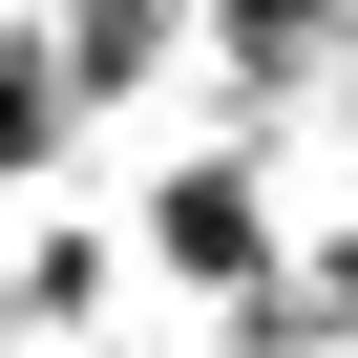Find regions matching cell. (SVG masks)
<instances>
[{
  "mask_svg": "<svg viewBox=\"0 0 358 358\" xmlns=\"http://www.w3.org/2000/svg\"><path fill=\"white\" fill-rule=\"evenodd\" d=\"M148 253H169V274H211V295H253V274H274V190H253V148L169 169V190H148Z\"/></svg>",
  "mask_w": 358,
  "mask_h": 358,
  "instance_id": "6da1fadb",
  "label": "cell"
},
{
  "mask_svg": "<svg viewBox=\"0 0 358 358\" xmlns=\"http://www.w3.org/2000/svg\"><path fill=\"white\" fill-rule=\"evenodd\" d=\"M43 148H64V85H43V43H0V190H22Z\"/></svg>",
  "mask_w": 358,
  "mask_h": 358,
  "instance_id": "7a4b0ae2",
  "label": "cell"
}]
</instances>
